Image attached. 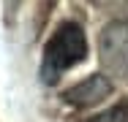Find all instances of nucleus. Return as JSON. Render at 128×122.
<instances>
[{
    "label": "nucleus",
    "instance_id": "f257e3e1",
    "mask_svg": "<svg viewBox=\"0 0 128 122\" xmlns=\"http://www.w3.org/2000/svg\"><path fill=\"white\" fill-rule=\"evenodd\" d=\"M87 33L84 27L74 19H66L52 30L49 41L41 54V79L46 84H54L60 76L71 68H76L79 62L87 60Z\"/></svg>",
    "mask_w": 128,
    "mask_h": 122
},
{
    "label": "nucleus",
    "instance_id": "f03ea898",
    "mask_svg": "<svg viewBox=\"0 0 128 122\" xmlns=\"http://www.w3.org/2000/svg\"><path fill=\"white\" fill-rule=\"evenodd\" d=\"M98 60L112 76H128V19H112L98 33Z\"/></svg>",
    "mask_w": 128,
    "mask_h": 122
},
{
    "label": "nucleus",
    "instance_id": "7ed1b4c3",
    "mask_svg": "<svg viewBox=\"0 0 128 122\" xmlns=\"http://www.w3.org/2000/svg\"><path fill=\"white\" fill-rule=\"evenodd\" d=\"M112 90H114V87H112L109 76H104V73H93V76L82 79V81H76V84L66 87L60 98H63L68 106H74V109H90V106L104 103L106 98L112 95Z\"/></svg>",
    "mask_w": 128,
    "mask_h": 122
},
{
    "label": "nucleus",
    "instance_id": "20e7f679",
    "mask_svg": "<svg viewBox=\"0 0 128 122\" xmlns=\"http://www.w3.org/2000/svg\"><path fill=\"white\" fill-rule=\"evenodd\" d=\"M87 122H128V103H117V106H109L98 114H93Z\"/></svg>",
    "mask_w": 128,
    "mask_h": 122
}]
</instances>
